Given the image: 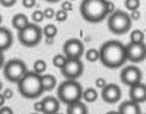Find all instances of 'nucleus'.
I'll return each instance as SVG.
<instances>
[{
	"instance_id": "obj_1",
	"label": "nucleus",
	"mask_w": 146,
	"mask_h": 114,
	"mask_svg": "<svg viewBox=\"0 0 146 114\" xmlns=\"http://www.w3.org/2000/svg\"><path fill=\"white\" fill-rule=\"evenodd\" d=\"M99 60L109 68H118L127 61L126 46L117 40L104 43L99 49Z\"/></svg>"
},
{
	"instance_id": "obj_2",
	"label": "nucleus",
	"mask_w": 146,
	"mask_h": 114,
	"mask_svg": "<svg viewBox=\"0 0 146 114\" xmlns=\"http://www.w3.org/2000/svg\"><path fill=\"white\" fill-rule=\"evenodd\" d=\"M82 17L92 23H98L108 15L107 1L104 0H84L80 4Z\"/></svg>"
},
{
	"instance_id": "obj_3",
	"label": "nucleus",
	"mask_w": 146,
	"mask_h": 114,
	"mask_svg": "<svg viewBox=\"0 0 146 114\" xmlns=\"http://www.w3.org/2000/svg\"><path fill=\"white\" fill-rule=\"evenodd\" d=\"M20 94L27 99L39 97L43 92L41 76L34 72H27V74L17 83Z\"/></svg>"
},
{
	"instance_id": "obj_4",
	"label": "nucleus",
	"mask_w": 146,
	"mask_h": 114,
	"mask_svg": "<svg viewBox=\"0 0 146 114\" xmlns=\"http://www.w3.org/2000/svg\"><path fill=\"white\" fill-rule=\"evenodd\" d=\"M82 95V86L75 80L68 79L63 81L57 88V96L59 101L67 105L80 101Z\"/></svg>"
},
{
	"instance_id": "obj_5",
	"label": "nucleus",
	"mask_w": 146,
	"mask_h": 114,
	"mask_svg": "<svg viewBox=\"0 0 146 114\" xmlns=\"http://www.w3.org/2000/svg\"><path fill=\"white\" fill-rule=\"evenodd\" d=\"M108 27L116 35L127 33L132 27V19L127 12L117 10L109 18Z\"/></svg>"
},
{
	"instance_id": "obj_6",
	"label": "nucleus",
	"mask_w": 146,
	"mask_h": 114,
	"mask_svg": "<svg viewBox=\"0 0 146 114\" xmlns=\"http://www.w3.org/2000/svg\"><path fill=\"white\" fill-rule=\"evenodd\" d=\"M43 29L38 25L30 23L26 28L18 32V39L21 44L27 47L37 46L42 40Z\"/></svg>"
},
{
	"instance_id": "obj_7",
	"label": "nucleus",
	"mask_w": 146,
	"mask_h": 114,
	"mask_svg": "<svg viewBox=\"0 0 146 114\" xmlns=\"http://www.w3.org/2000/svg\"><path fill=\"white\" fill-rule=\"evenodd\" d=\"M27 72L25 62L19 59L9 61L3 67V75L5 78L12 83H18Z\"/></svg>"
},
{
	"instance_id": "obj_8",
	"label": "nucleus",
	"mask_w": 146,
	"mask_h": 114,
	"mask_svg": "<svg viewBox=\"0 0 146 114\" xmlns=\"http://www.w3.org/2000/svg\"><path fill=\"white\" fill-rule=\"evenodd\" d=\"M84 71V65L80 59H68L61 69L62 74L68 79L75 80L80 77Z\"/></svg>"
},
{
	"instance_id": "obj_9",
	"label": "nucleus",
	"mask_w": 146,
	"mask_h": 114,
	"mask_svg": "<svg viewBox=\"0 0 146 114\" xmlns=\"http://www.w3.org/2000/svg\"><path fill=\"white\" fill-rule=\"evenodd\" d=\"M85 51L83 43L77 38H71L65 42L63 45L64 55L68 59H80Z\"/></svg>"
},
{
	"instance_id": "obj_10",
	"label": "nucleus",
	"mask_w": 146,
	"mask_h": 114,
	"mask_svg": "<svg viewBox=\"0 0 146 114\" xmlns=\"http://www.w3.org/2000/svg\"><path fill=\"white\" fill-rule=\"evenodd\" d=\"M142 72L135 66H127L121 72V82L130 87L141 83Z\"/></svg>"
},
{
	"instance_id": "obj_11",
	"label": "nucleus",
	"mask_w": 146,
	"mask_h": 114,
	"mask_svg": "<svg viewBox=\"0 0 146 114\" xmlns=\"http://www.w3.org/2000/svg\"><path fill=\"white\" fill-rule=\"evenodd\" d=\"M127 58L128 61L139 63L146 59V44L129 43L126 46Z\"/></svg>"
},
{
	"instance_id": "obj_12",
	"label": "nucleus",
	"mask_w": 146,
	"mask_h": 114,
	"mask_svg": "<svg viewBox=\"0 0 146 114\" xmlns=\"http://www.w3.org/2000/svg\"><path fill=\"white\" fill-rule=\"evenodd\" d=\"M101 95L105 102L115 104L118 102L121 97V90L115 84H109L103 89Z\"/></svg>"
},
{
	"instance_id": "obj_13",
	"label": "nucleus",
	"mask_w": 146,
	"mask_h": 114,
	"mask_svg": "<svg viewBox=\"0 0 146 114\" xmlns=\"http://www.w3.org/2000/svg\"><path fill=\"white\" fill-rule=\"evenodd\" d=\"M129 96L132 101L138 104L145 102L146 101V85L139 83L130 87Z\"/></svg>"
},
{
	"instance_id": "obj_14",
	"label": "nucleus",
	"mask_w": 146,
	"mask_h": 114,
	"mask_svg": "<svg viewBox=\"0 0 146 114\" xmlns=\"http://www.w3.org/2000/svg\"><path fill=\"white\" fill-rule=\"evenodd\" d=\"M44 114H57L60 109L59 100L54 96H46L42 100Z\"/></svg>"
},
{
	"instance_id": "obj_15",
	"label": "nucleus",
	"mask_w": 146,
	"mask_h": 114,
	"mask_svg": "<svg viewBox=\"0 0 146 114\" xmlns=\"http://www.w3.org/2000/svg\"><path fill=\"white\" fill-rule=\"evenodd\" d=\"M13 43V34L6 27L0 26V51L8 49Z\"/></svg>"
},
{
	"instance_id": "obj_16",
	"label": "nucleus",
	"mask_w": 146,
	"mask_h": 114,
	"mask_svg": "<svg viewBox=\"0 0 146 114\" xmlns=\"http://www.w3.org/2000/svg\"><path fill=\"white\" fill-rule=\"evenodd\" d=\"M118 113L120 114H141L139 104L132 101H126L119 107Z\"/></svg>"
},
{
	"instance_id": "obj_17",
	"label": "nucleus",
	"mask_w": 146,
	"mask_h": 114,
	"mask_svg": "<svg viewBox=\"0 0 146 114\" xmlns=\"http://www.w3.org/2000/svg\"><path fill=\"white\" fill-rule=\"evenodd\" d=\"M29 24V20L25 14L19 13L14 15L12 18V26L19 32L26 28Z\"/></svg>"
},
{
	"instance_id": "obj_18",
	"label": "nucleus",
	"mask_w": 146,
	"mask_h": 114,
	"mask_svg": "<svg viewBox=\"0 0 146 114\" xmlns=\"http://www.w3.org/2000/svg\"><path fill=\"white\" fill-rule=\"evenodd\" d=\"M88 109L86 106L80 101L68 105L67 114H87Z\"/></svg>"
},
{
	"instance_id": "obj_19",
	"label": "nucleus",
	"mask_w": 146,
	"mask_h": 114,
	"mask_svg": "<svg viewBox=\"0 0 146 114\" xmlns=\"http://www.w3.org/2000/svg\"><path fill=\"white\" fill-rule=\"evenodd\" d=\"M41 83L44 91H50L56 85V78L51 74H45L41 76Z\"/></svg>"
},
{
	"instance_id": "obj_20",
	"label": "nucleus",
	"mask_w": 146,
	"mask_h": 114,
	"mask_svg": "<svg viewBox=\"0 0 146 114\" xmlns=\"http://www.w3.org/2000/svg\"><path fill=\"white\" fill-rule=\"evenodd\" d=\"M82 97L87 102H94V101H97V99L98 97V92H97V90L95 89L88 88L85 91H83Z\"/></svg>"
},
{
	"instance_id": "obj_21",
	"label": "nucleus",
	"mask_w": 146,
	"mask_h": 114,
	"mask_svg": "<svg viewBox=\"0 0 146 114\" xmlns=\"http://www.w3.org/2000/svg\"><path fill=\"white\" fill-rule=\"evenodd\" d=\"M130 39L133 43H143L145 41V34L140 30H134L131 32Z\"/></svg>"
},
{
	"instance_id": "obj_22",
	"label": "nucleus",
	"mask_w": 146,
	"mask_h": 114,
	"mask_svg": "<svg viewBox=\"0 0 146 114\" xmlns=\"http://www.w3.org/2000/svg\"><path fill=\"white\" fill-rule=\"evenodd\" d=\"M56 34L57 27L53 24H48L43 29V35H44L46 38H54Z\"/></svg>"
},
{
	"instance_id": "obj_23",
	"label": "nucleus",
	"mask_w": 146,
	"mask_h": 114,
	"mask_svg": "<svg viewBox=\"0 0 146 114\" xmlns=\"http://www.w3.org/2000/svg\"><path fill=\"white\" fill-rule=\"evenodd\" d=\"M67 60H68V58H67L64 55L57 54V55H56L53 57L52 63H53V65H54L56 67L62 69V68L63 67V66L65 65Z\"/></svg>"
},
{
	"instance_id": "obj_24",
	"label": "nucleus",
	"mask_w": 146,
	"mask_h": 114,
	"mask_svg": "<svg viewBox=\"0 0 146 114\" xmlns=\"http://www.w3.org/2000/svg\"><path fill=\"white\" fill-rule=\"evenodd\" d=\"M47 68V64L44 60H37L33 63V72L37 74H41L45 72Z\"/></svg>"
},
{
	"instance_id": "obj_25",
	"label": "nucleus",
	"mask_w": 146,
	"mask_h": 114,
	"mask_svg": "<svg viewBox=\"0 0 146 114\" xmlns=\"http://www.w3.org/2000/svg\"><path fill=\"white\" fill-rule=\"evenodd\" d=\"M86 58L90 62H95L99 60V50L96 49H90L86 52Z\"/></svg>"
},
{
	"instance_id": "obj_26",
	"label": "nucleus",
	"mask_w": 146,
	"mask_h": 114,
	"mask_svg": "<svg viewBox=\"0 0 146 114\" xmlns=\"http://www.w3.org/2000/svg\"><path fill=\"white\" fill-rule=\"evenodd\" d=\"M140 3H141L139 0H127V1H125V6L127 7V9L128 10H131V11H134V10L139 9Z\"/></svg>"
},
{
	"instance_id": "obj_27",
	"label": "nucleus",
	"mask_w": 146,
	"mask_h": 114,
	"mask_svg": "<svg viewBox=\"0 0 146 114\" xmlns=\"http://www.w3.org/2000/svg\"><path fill=\"white\" fill-rule=\"evenodd\" d=\"M44 18V13L41 10H35L32 14V19L36 23H39V22L43 21Z\"/></svg>"
},
{
	"instance_id": "obj_28",
	"label": "nucleus",
	"mask_w": 146,
	"mask_h": 114,
	"mask_svg": "<svg viewBox=\"0 0 146 114\" xmlns=\"http://www.w3.org/2000/svg\"><path fill=\"white\" fill-rule=\"evenodd\" d=\"M55 17H56V20L59 22H62V21H65L68 18V13L60 9V10H57L56 12V14H55Z\"/></svg>"
},
{
	"instance_id": "obj_29",
	"label": "nucleus",
	"mask_w": 146,
	"mask_h": 114,
	"mask_svg": "<svg viewBox=\"0 0 146 114\" xmlns=\"http://www.w3.org/2000/svg\"><path fill=\"white\" fill-rule=\"evenodd\" d=\"M61 9L65 11V12H68V11H72L73 10V3L71 2H68V1H64L61 4Z\"/></svg>"
},
{
	"instance_id": "obj_30",
	"label": "nucleus",
	"mask_w": 146,
	"mask_h": 114,
	"mask_svg": "<svg viewBox=\"0 0 146 114\" xmlns=\"http://www.w3.org/2000/svg\"><path fill=\"white\" fill-rule=\"evenodd\" d=\"M43 13H44V18H47V19H52L53 17H55V14H56V12H55V10L52 8L45 9L43 11Z\"/></svg>"
},
{
	"instance_id": "obj_31",
	"label": "nucleus",
	"mask_w": 146,
	"mask_h": 114,
	"mask_svg": "<svg viewBox=\"0 0 146 114\" xmlns=\"http://www.w3.org/2000/svg\"><path fill=\"white\" fill-rule=\"evenodd\" d=\"M95 84L99 89H104L107 85V82L104 78H98L95 81Z\"/></svg>"
},
{
	"instance_id": "obj_32",
	"label": "nucleus",
	"mask_w": 146,
	"mask_h": 114,
	"mask_svg": "<svg viewBox=\"0 0 146 114\" xmlns=\"http://www.w3.org/2000/svg\"><path fill=\"white\" fill-rule=\"evenodd\" d=\"M2 95H3V96L4 97L5 100H10L14 96V92H13V90L11 89L7 88V89L4 90V91L3 92Z\"/></svg>"
},
{
	"instance_id": "obj_33",
	"label": "nucleus",
	"mask_w": 146,
	"mask_h": 114,
	"mask_svg": "<svg viewBox=\"0 0 146 114\" xmlns=\"http://www.w3.org/2000/svg\"><path fill=\"white\" fill-rule=\"evenodd\" d=\"M33 110L36 112V113H43L44 107H43L42 101H37V102L34 103V105H33Z\"/></svg>"
},
{
	"instance_id": "obj_34",
	"label": "nucleus",
	"mask_w": 146,
	"mask_h": 114,
	"mask_svg": "<svg viewBox=\"0 0 146 114\" xmlns=\"http://www.w3.org/2000/svg\"><path fill=\"white\" fill-rule=\"evenodd\" d=\"M21 3H22V5L26 9H31L35 5L36 1L35 0H22Z\"/></svg>"
},
{
	"instance_id": "obj_35",
	"label": "nucleus",
	"mask_w": 146,
	"mask_h": 114,
	"mask_svg": "<svg viewBox=\"0 0 146 114\" xmlns=\"http://www.w3.org/2000/svg\"><path fill=\"white\" fill-rule=\"evenodd\" d=\"M16 3L15 0H0V4L3 7H11Z\"/></svg>"
},
{
	"instance_id": "obj_36",
	"label": "nucleus",
	"mask_w": 146,
	"mask_h": 114,
	"mask_svg": "<svg viewBox=\"0 0 146 114\" xmlns=\"http://www.w3.org/2000/svg\"><path fill=\"white\" fill-rule=\"evenodd\" d=\"M140 17H141V12H140L139 9L131 12L130 18H131L132 20H138L139 19H140Z\"/></svg>"
},
{
	"instance_id": "obj_37",
	"label": "nucleus",
	"mask_w": 146,
	"mask_h": 114,
	"mask_svg": "<svg viewBox=\"0 0 146 114\" xmlns=\"http://www.w3.org/2000/svg\"><path fill=\"white\" fill-rule=\"evenodd\" d=\"M107 9L109 14H113L115 12V3L111 1H107Z\"/></svg>"
},
{
	"instance_id": "obj_38",
	"label": "nucleus",
	"mask_w": 146,
	"mask_h": 114,
	"mask_svg": "<svg viewBox=\"0 0 146 114\" xmlns=\"http://www.w3.org/2000/svg\"><path fill=\"white\" fill-rule=\"evenodd\" d=\"M0 114H14V113L10 107H0Z\"/></svg>"
},
{
	"instance_id": "obj_39",
	"label": "nucleus",
	"mask_w": 146,
	"mask_h": 114,
	"mask_svg": "<svg viewBox=\"0 0 146 114\" xmlns=\"http://www.w3.org/2000/svg\"><path fill=\"white\" fill-rule=\"evenodd\" d=\"M3 62H4V56L3 52L0 51V67L3 65Z\"/></svg>"
},
{
	"instance_id": "obj_40",
	"label": "nucleus",
	"mask_w": 146,
	"mask_h": 114,
	"mask_svg": "<svg viewBox=\"0 0 146 114\" xmlns=\"http://www.w3.org/2000/svg\"><path fill=\"white\" fill-rule=\"evenodd\" d=\"M5 99H4V97L3 96V95L0 93V107H2L3 106V104H4V102H5Z\"/></svg>"
},
{
	"instance_id": "obj_41",
	"label": "nucleus",
	"mask_w": 146,
	"mask_h": 114,
	"mask_svg": "<svg viewBox=\"0 0 146 114\" xmlns=\"http://www.w3.org/2000/svg\"><path fill=\"white\" fill-rule=\"evenodd\" d=\"M53 42H54V38H46V40H45V43L47 44H52Z\"/></svg>"
},
{
	"instance_id": "obj_42",
	"label": "nucleus",
	"mask_w": 146,
	"mask_h": 114,
	"mask_svg": "<svg viewBox=\"0 0 146 114\" xmlns=\"http://www.w3.org/2000/svg\"><path fill=\"white\" fill-rule=\"evenodd\" d=\"M106 114H120L118 112H115V111H110L109 113H107Z\"/></svg>"
},
{
	"instance_id": "obj_43",
	"label": "nucleus",
	"mask_w": 146,
	"mask_h": 114,
	"mask_svg": "<svg viewBox=\"0 0 146 114\" xmlns=\"http://www.w3.org/2000/svg\"><path fill=\"white\" fill-rule=\"evenodd\" d=\"M2 89H3V83L0 81V91L2 90Z\"/></svg>"
},
{
	"instance_id": "obj_44",
	"label": "nucleus",
	"mask_w": 146,
	"mask_h": 114,
	"mask_svg": "<svg viewBox=\"0 0 146 114\" xmlns=\"http://www.w3.org/2000/svg\"><path fill=\"white\" fill-rule=\"evenodd\" d=\"M2 20H3V18H2V15L0 14V24L2 23Z\"/></svg>"
},
{
	"instance_id": "obj_45",
	"label": "nucleus",
	"mask_w": 146,
	"mask_h": 114,
	"mask_svg": "<svg viewBox=\"0 0 146 114\" xmlns=\"http://www.w3.org/2000/svg\"><path fill=\"white\" fill-rule=\"evenodd\" d=\"M31 114H38V113H31Z\"/></svg>"
},
{
	"instance_id": "obj_46",
	"label": "nucleus",
	"mask_w": 146,
	"mask_h": 114,
	"mask_svg": "<svg viewBox=\"0 0 146 114\" xmlns=\"http://www.w3.org/2000/svg\"><path fill=\"white\" fill-rule=\"evenodd\" d=\"M57 114H62V113H57Z\"/></svg>"
}]
</instances>
